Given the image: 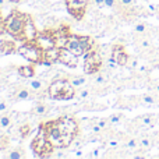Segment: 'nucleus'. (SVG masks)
<instances>
[{
  "label": "nucleus",
  "instance_id": "2",
  "mask_svg": "<svg viewBox=\"0 0 159 159\" xmlns=\"http://www.w3.org/2000/svg\"><path fill=\"white\" fill-rule=\"evenodd\" d=\"M27 13L22 11L14 10L10 11L7 17L4 18V30L6 34H8L10 36H13L14 39L22 42V35H24V27H25V21H27Z\"/></svg>",
  "mask_w": 159,
  "mask_h": 159
},
{
  "label": "nucleus",
  "instance_id": "7",
  "mask_svg": "<svg viewBox=\"0 0 159 159\" xmlns=\"http://www.w3.org/2000/svg\"><path fill=\"white\" fill-rule=\"evenodd\" d=\"M103 66V60L99 53V48L89 50L84 55V73L85 74H96L101 71Z\"/></svg>",
  "mask_w": 159,
  "mask_h": 159
},
{
  "label": "nucleus",
  "instance_id": "12",
  "mask_svg": "<svg viewBox=\"0 0 159 159\" xmlns=\"http://www.w3.org/2000/svg\"><path fill=\"white\" fill-rule=\"evenodd\" d=\"M59 63L63 66L69 67V69H77L78 66V56H75L71 50L67 48H61L60 49V57H59Z\"/></svg>",
  "mask_w": 159,
  "mask_h": 159
},
{
  "label": "nucleus",
  "instance_id": "8",
  "mask_svg": "<svg viewBox=\"0 0 159 159\" xmlns=\"http://www.w3.org/2000/svg\"><path fill=\"white\" fill-rule=\"evenodd\" d=\"M89 3L91 0H64V4H66L69 14L74 17L77 21H81L85 17Z\"/></svg>",
  "mask_w": 159,
  "mask_h": 159
},
{
  "label": "nucleus",
  "instance_id": "14",
  "mask_svg": "<svg viewBox=\"0 0 159 159\" xmlns=\"http://www.w3.org/2000/svg\"><path fill=\"white\" fill-rule=\"evenodd\" d=\"M60 49L59 46H53L50 49L43 50V56H42V63L43 66H52L55 63H59V57H60Z\"/></svg>",
  "mask_w": 159,
  "mask_h": 159
},
{
  "label": "nucleus",
  "instance_id": "39",
  "mask_svg": "<svg viewBox=\"0 0 159 159\" xmlns=\"http://www.w3.org/2000/svg\"><path fill=\"white\" fill-rule=\"evenodd\" d=\"M8 106H10V103L7 101H0V113L6 112L8 109Z\"/></svg>",
  "mask_w": 159,
  "mask_h": 159
},
{
  "label": "nucleus",
  "instance_id": "38",
  "mask_svg": "<svg viewBox=\"0 0 159 159\" xmlns=\"http://www.w3.org/2000/svg\"><path fill=\"white\" fill-rule=\"evenodd\" d=\"M117 2H119V0H105L103 7H107V8H115L116 6H117Z\"/></svg>",
  "mask_w": 159,
  "mask_h": 159
},
{
  "label": "nucleus",
  "instance_id": "29",
  "mask_svg": "<svg viewBox=\"0 0 159 159\" xmlns=\"http://www.w3.org/2000/svg\"><path fill=\"white\" fill-rule=\"evenodd\" d=\"M138 66H140V59L137 57V56H130L129 59V63H127V69L131 70V71H135V70L138 69Z\"/></svg>",
  "mask_w": 159,
  "mask_h": 159
},
{
  "label": "nucleus",
  "instance_id": "31",
  "mask_svg": "<svg viewBox=\"0 0 159 159\" xmlns=\"http://www.w3.org/2000/svg\"><path fill=\"white\" fill-rule=\"evenodd\" d=\"M75 96L81 101H84V99H88L91 96V91L88 88H77V95Z\"/></svg>",
  "mask_w": 159,
  "mask_h": 159
},
{
  "label": "nucleus",
  "instance_id": "28",
  "mask_svg": "<svg viewBox=\"0 0 159 159\" xmlns=\"http://www.w3.org/2000/svg\"><path fill=\"white\" fill-rule=\"evenodd\" d=\"M18 133H20V137H21L22 140L28 138V135L31 134V124L30 123H22L18 129Z\"/></svg>",
  "mask_w": 159,
  "mask_h": 159
},
{
  "label": "nucleus",
  "instance_id": "32",
  "mask_svg": "<svg viewBox=\"0 0 159 159\" xmlns=\"http://www.w3.org/2000/svg\"><path fill=\"white\" fill-rule=\"evenodd\" d=\"M147 87H148L149 91H152V92H155L159 95V80H149Z\"/></svg>",
  "mask_w": 159,
  "mask_h": 159
},
{
  "label": "nucleus",
  "instance_id": "24",
  "mask_svg": "<svg viewBox=\"0 0 159 159\" xmlns=\"http://www.w3.org/2000/svg\"><path fill=\"white\" fill-rule=\"evenodd\" d=\"M107 119H109L110 126H117V124H121L126 120V116H124L123 113H113V115H110Z\"/></svg>",
  "mask_w": 159,
  "mask_h": 159
},
{
  "label": "nucleus",
  "instance_id": "9",
  "mask_svg": "<svg viewBox=\"0 0 159 159\" xmlns=\"http://www.w3.org/2000/svg\"><path fill=\"white\" fill-rule=\"evenodd\" d=\"M35 43L41 48L42 50L50 49L56 46V36H55V28H46L38 32L35 38Z\"/></svg>",
  "mask_w": 159,
  "mask_h": 159
},
{
  "label": "nucleus",
  "instance_id": "41",
  "mask_svg": "<svg viewBox=\"0 0 159 159\" xmlns=\"http://www.w3.org/2000/svg\"><path fill=\"white\" fill-rule=\"evenodd\" d=\"M53 158H56V159H64V158H69V155L67 154H53Z\"/></svg>",
  "mask_w": 159,
  "mask_h": 159
},
{
  "label": "nucleus",
  "instance_id": "18",
  "mask_svg": "<svg viewBox=\"0 0 159 159\" xmlns=\"http://www.w3.org/2000/svg\"><path fill=\"white\" fill-rule=\"evenodd\" d=\"M17 74L22 78H34L35 77V64L30 63L25 64V66H20L17 67Z\"/></svg>",
  "mask_w": 159,
  "mask_h": 159
},
{
  "label": "nucleus",
  "instance_id": "16",
  "mask_svg": "<svg viewBox=\"0 0 159 159\" xmlns=\"http://www.w3.org/2000/svg\"><path fill=\"white\" fill-rule=\"evenodd\" d=\"M66 48L69 50H71V52L74 53L75 56H78V57H84L85 50H84V48H82L81 42H80L78 34H73V35L70 36V39H69V42H67Z\"/></svg>",
  "mask_w": 159,
  "mask_h": 159
},
{
  "label": "nucleus",
  "instance_id": "5",
  "mask_svg": "<svg viewBox=\"0 0 159 159\" xmlns=\"http://www.w3.org/2000/svg\"><path fill=\"white\" fill-rule=\"evenodd\" d=\"M17 53L21 57H24L27 61L34 64H41L42 63V56H43V50L35 43V41H28L22 42V45H20L17 48Z\"/></svg>",
  "mask_w": 159,
  "mask_h": 159
},
{
  "label": "nucleus",
  "instance_id": "40",
  "mask_svg": "<svg viewBox=\"0 0 159 159\" xmlns=\"http://www.w3.org/2000/svg\"><path fill=\"white\" fill-rule=\"evenodd\" d=\"M92 3L96 6V7H99V8H101V7H103V4H105V0H92Z\"/></svg>",
  "mask_w": 159,
  "mask_h": 159
},
{
  "label": "nucleus",
  "instance_id": "3",
  "mask_svg": "<svg viewBox=\"0 0 159 159\" xmlns=\"http://www.w3.org/2000/svg\"><path fill=\"white\" fill-rule=\"evenodd\" d=\"M31 149L38 158H53V151L55 147L50 144L49 138H48L46 130L39 124L38 126V133L31 141Z\"/></svg>",
  "mask_w": 159,
  "mask_h": 159
},
{
  "label": "nucleus",
  "instance_id": "27",
  "mask_svg": "<svg viewBox=\"0 0 159 159\" xmlns=\"http://www.w3.org/2000/svg\"><path fill=\"white\" fill-rule=\"evenodd\" d=\"M81 109L82 110H105L106 106H105V105H101V103H95V102H87Z\"/></svg>",
  "mask_w": 159,
  "mask_h": 159
},
{
  "label": "nucleus",
  "instance_id": "13",
  "mask_svg": "<svg viewBox=\"0 0 159 159\" xmlns=\"http://www.w3.org/2000/svg\"><path fill=\"white\" fill-rule=\"evenodd\" d=\"M38 28L36 24L34 21V17L31 14L27 16V21H25V27H24V35H22V42H28V41H35L36 35H38Z\"/></svg>",
  "mask_w": 159,
  "mask_h": 159
},
{
  "label": "nucleus",
  "instance_id": "10",
  "mask_svg": "<svg viewBox=\"0 0 159 159\" xmlns=\"http://www.w3.org/2000/svg\"><path fill=\"white\" fill-rule=\"evenodd\" d=\"M110 56L116 60L119 67H126L130 59V55L127 53L123 43H113L112 48H110Z\"/></svg>",
  "mask_w": 159,
  "mask_h": 159
},
{
  "label": "nucleus",
  "instance_id": "44",
  "mask_svg": "<svg viewBox=\"0 0 159 159\" xmlns=\"http://www.w3.org/2000/svg\"><path fill=\"white\" fill-rule=\"evenodd\" d=\"M7 2H10V3H20V2H22V0H7Z\"/></svg>",
  "mask_w": 159,
  "mask_h": 159
},
{
  "label": "nucleus",
  "instance_id": "35",
  "mask_svg": "<svg viewBox=\"0 0 159 159\" xmlns=\"http://www.w3.org/2000/svg\"><path fill=\"white\" fill-rule=\"evenodd\" d=\"M106 66H107V69H109V70H116V69H119V64L116 63V60L112 57V56H109V59L106 60Z\"/></svg>",
  "mask_w": 159,
  "mask_h": 159
},
{
  "label": "nucleus",
  "instance_id": "19",
  "mask_svg": "<svg viewBox=\"0 0 159 159\" xmlns=\"http://www.w3.org/2000/svg\"><path fill=\"white\" fill-rule=\"evenodd\" d=\"M14 101H30L32 98V91L30 87H20L14 92Z\"/></svg>",
  "mask_w": 159,
  "mask_h": 159
},
{
  "label": "nucleus",
  "instance_id": "23",
  "mask_svg": "<svg viewBox=\"0 0 159 159\" xmlns=\"http://www.w3.org/2000/svg\"><path fill=\"white\" fill-rule=\"evenodd\" d=\"M28 87H30V89L32 91V92H39V91H43L45 81L43 80H41V78H31Z\"/></svg>",
  "mask_w": 159,
  "mask_h": 159
},
{
  "label": "nucleus",
  "instance_id": "22",
  "mask_svg": "<svg viewBox=\"0 0 159 159\" xmlns=\"http://www.w3.org/2000/svg\"><path fill=\"white\" fill-rule=\"evenodd\" d=\"M31 113H32L34 116H36V117H46L48 113H49V106L45 103H36L35 106L32 107Z\"/></svg>",
  "mask_w": 159,
  "mask_h": 159
},
{
  "label": "nucleus",
  "instance_id": "6",
  "mask_svg": "<svg viewBox=\"0 0 159 159\" xmlns=\"http://www.w3.org/2000/svg\"><path fill=\"white\" fill-rule=\"evenodd\" d=\"M159 126V113H144L129 123V129L133 130H152Z\"/></svg>",
  "mask_w": 159,
  "mask_h": 159
},
{
  "label": "nucleus",
  "instance_id": "33",
  "mask_svg": "<svg viewBox=\"0 0 159 159\" xmlns=\"http://www.w3.org/2000/svg\"><path fill=\"white\" fill-rule=\"evenodd\" d=\"M147 10H148L149 16H155V17H157V14L159 11V4H157V3H149V4L147 6Z\"/></svg>",
  "mask_w": 159,
  "mask_h": 159
},
{
  "label": "nucleus",
  "instance_id": "20",
  "mask_svg": "<svg viewBox=\"0 0 159 159\" xmlns=\"http://www.w3.org/2000/svg\"><path fill=\"white\" fill-rule=\"evenodd\" d=\"M17 48L14 41H7V39H3L0 42V52L3 55H11V53H17Z\"/></svg>",
  "mask_w": 159,
  "mask_h": 159
},
{
  "label": "nucleus",
  "instance_id": "25",
  "mask_svg": "<svg viewBox=\"0 0 159 159\" xmlns=\"http://www.w3.org/2000/svg\"><path fill=\"white\" fill-rule=\"evenodd\" d=\"M67 78L70 80V82H71L75 88H81L87 84V78L82 77V75H75V77L74 75H70V77H67Z\"/></svg>",
  "mask_w": 159,
  "mask_h": 159
},
{
  "label": "nucleus",
  "instance_id": "4",
  "mask_svg": "<svg viewBox=\"0 0 159 159\" xmlns=\"http://www.w3.org/2000/svg\"><path fill=\"white\" fill-rule=\"evenodd\" d=\"M41 126L46 130L48 138H49L50 144L55 147L56 149H67V144L66 140L63 137V133H61L60 127H59L56 119H52V120H45L41 123Z\"/></svg>",
  "mask_w": 159,
  "mask_h": 159
},
{
  "label": "nucleus",
  "instance_id": "45",
  "mask_svg": "<svg viewBox=\"0 0 159 159\" xmlns=\"http://www.w3.org/2000/svg\"><path fill=\"white\" fill-rule=\"evenodd\" d=\"M6 2H7V0H0V6H2V7H3V6H4V3Z\"/></svg>",
  "mask_w": 159,
  "mask_h": 159
},
{
  "label": "nucleus",
  "instance_id": "11",
  "mask_svg": "<svg viewBox=\"0 0 159 159\" xmlns=\"http://www.w3.org/2000/svg\"><path fill=\"white\" fill-rule=\"evenodd\" d=\"M73 35L71 28L69 24H61L60 27L55 28V36H56V46L59 48H66L67 42H69L70 36Z\"/></svg>",
  "mask_w": 159,
  "mask_h": 159
},
{
  "label": "nucleus",
  "instance_id": "43",
  "mask_svg": "<svg viewBox=\"0 0 159 159\" xmlns=\"http://www.w3.org/2000/svg\"><path fill=\"white\" fill-rule=\"evenodd\" d=\"M155 138H157V147L159 148V131H155ZM157 158H159V155Z\"/></svg>",
  "mask_w": 159,
  "mask_h": 159
},
{
  "label": "nucleus",
  "instance_id": "36",
  "mask_svg": "<svg viewBox=\"0 0 159 159\" xmlns=\"http://www.w3.org/2000/svg\"><path fill=\"white\" fill-rule=\"evenodd\" d=\"M7 147H8V137H6V135H0V152L6 151Z\"/></svg>",
  "mask_w": 159,
  "mask_h": 159
},
{
  "label": "nucleus",
  "instance_id": "37",
  "mask_svg": "<svg viewBox=\"0 0 159 159\" xmlns=\"http://www.w3.org/2000/svg\"><path fill=\"white\" fill-rule=\"evenodd\" d=\"M102 149L101 148H95L91 151V154H88V158H101L102 157Z\"/></svg>",
  "mask_w": 159,
  "mask_h": 159
},
{
  "label": "nucleus",
  "instance_id": "30",
  "mask_svg": "<svg viewBox=\"0 0 159 159\" xmlns=\"http://www.w3.org/2000/svg\"><path fill=\"white\" fill-rule=\"evenodd\" d=\"M7 157L10 159H22V158H25V152L22 148H16V149H13Z\"/></svg>",
  "mask_w": 159,
  "mask_h": 159
},
{
  "label": "nucleus",
  "instance_id": "17",
  "mask_svg": "<svg viewBox=\"0 0 159 159\" xmlns=\"http://www.w3.org/2000/svg\"><path fill=\"white\" fill-rule=\"evenodd\" d=\"M138 141H140V148L151 151L154 147H157V138H155V133H141L138 135Z\"/></svg>",
  "mask_w": 159,
  "mask_h": 159
},
{
  "label": "nucleus",
  "instance_id": "26",
  "mask_svg": "<svg viewBox=\"0 0 159 159\" xmlns=\"http://www.w3.org/2000/svg\"><path fill=\"white\" fill-rule=\"evenodd\" d=\"M13 126V117L11 115L6 113V115L0 116V129H10Z\"/></svg>",
  "mask_w": 159,
  "mask_h": 159
},
{
  "label": "nucleus",
  "instance_id": "21",
  "mask_svg": "<svg viewBox=\"0 0 159 159\" xmlns=\"http://www.w3.org/2000/svg\"><path fill=\"white\" fill-rule=\"evenodd\" d=\"M124 148L129 151H134V149L140 148V141H138V135H126L123 143Z\"/></svg>",
  "mask_w": 159,
  "mask_h": 159
},
{
  "label": "nucleus",
  "instance_id": "34",
  "mask_svg": "<svg viewBox=\"0 0 159 159\" xmlns=\"http://www.w3.org/2000/svg\"><path fill=\"white\" fill-rule=\"evenodd\" d=\"M107 82V78L105 77L103 73H98V75L95 77V84L96 85H105Z\"/></svg>",
  "mask_w": 159,
  "mask_h": 159
},
{
  "label": "nucleus",
  "instance_id": "42",
  "mask_svg": "<svg viewBox=\"0 0 159 159\" xmlns=\"http://www.w3.org/2000/svg\"><path fill=\"white\" fill-rule=\"evenodd\" d=\"M73 152H74V157H75V158H82V157H84V154H82L81 148H80V149H74Z\"/></svg>",
  "mask_w": 159,
  "mask_h": 159
},
{
  "label": "nucleus",
  "instance_id": "15",
  "mask_svg": "<svg viewBox=\"0 0 159 159\" xmlns=\"http://www.w3.org/2000/svg\"><path fill=\"white\" fill-rule=\"evenodd\" d=\"M134 34L135 35H159V28H155L152 25H149L145 21H138L134 24Z\"/></svg>",
  "mask_w": 159,
  "mask_h": 159
},
{
  "label": "nucleus",
  "instance_id": "1",
  "mask_svg": "<svg viewBox=\"0 0 159 159\" xmlns=\"http://www.w3.org/2000/svg\"><path fill=\"white\" fill-rule=\"evenodd\" d=\"M46 92L53 101H70L77 95V88L70 82L67 77H60L50 81Z\"/></svg>",
  "mask_w": 159,
  "mask_h": 159
},
{
  "label": "nucleus",
  "instance_id": "46",
  "mask_svg": "<svg viewBox=\"0 0 159 159\" xmlns=\"http://www.w3.org/2000/svg\"><path fill=\"white\" fill-rule=\"evenodd\" d=\"M0 18H2V6H0Z\"/></svg>",
  "mask_w": 159,
  "mask_h": 159
}]
</instances>
